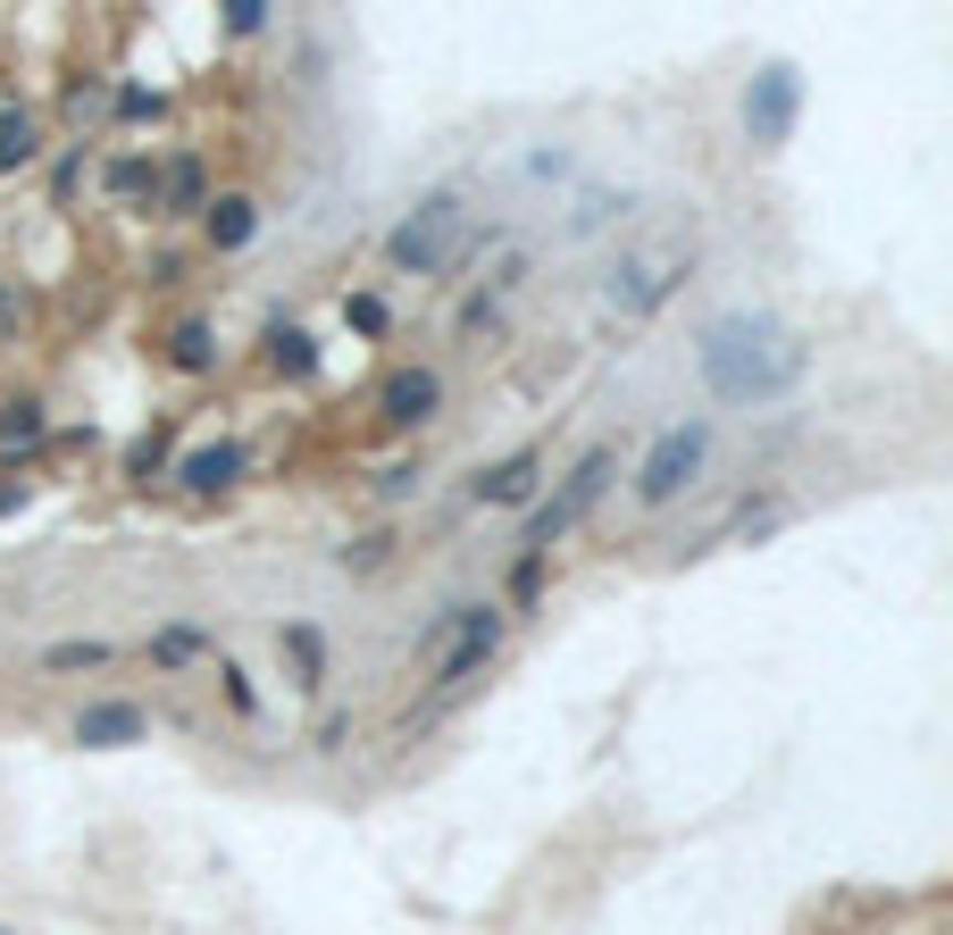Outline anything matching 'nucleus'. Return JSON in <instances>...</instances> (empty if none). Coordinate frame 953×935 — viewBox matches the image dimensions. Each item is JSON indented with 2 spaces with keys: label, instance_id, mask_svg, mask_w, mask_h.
<instances>
[{
  "label": "nucleus",
  "instance_id": "obj_9",
  "mask_svg": "<svg viewBox=\"0 0 953 935\" xmlns=\"http://www.w3.org/2000/svg\"><path fill=\"white\" fill-rule=\"evenodd\" d=\"M143 735V711L134 702H101V711L76 718V744H134Z\"/></svg>",
  "mask_w": 953,
  "mask_h": 935
},
{
  "label": "nucleus",
  "instance_id": "obj_2",
  "mask_svg": "<svg viewBox=\"0 0 953 935\" xmlns=\"http://www.w3.org/2000/svg\"><path fill=\"white\" fill-rule=\"evenodd\" d=\"M687 267H694V218H652V225H636L628 243L610 251L603 301L619 318H652V309L687 284Z\"/></svg>",
  "mask_w": 953,
  "mask_h": 935
},
{
  "label": "nucleus",
  "instance_id": "obj_11",
  "mask_svg": "<svg viewBox=\"0 0 953 935\" xmlns=\"http://www.w3.org/2000/svg\"><path fill=\"white\" fill-rule=\"evenodd\" d=\"M34 159V117L18 101H0V168H25Z\"/></svg>",
  "mask_w": 953,
  "mask_h": 935
},
{
  "label": "nucleus",
  "instance_id": "obj_4",
  "mask_svg": "<svg viewBox=\"0 0 953 935\" xmlns=\"http://www.w3.org/2000/svg\"><path fill=\"white\" fill-rule=\"evenodd\" d=\"M494 635H502V618L485 610V601H460L452 618H436L419 635V669L436 676V685H460L469 669H485V652H494Z\"/></svg>",
  "mask_w": 953,
  "mask_h": 935
},
{
  "label": "nucleus",
  "instance_id": "obj_10",
  "mask_svg": "<svg viewBox=\"0 0 953 935\" xmlns=\"http://www.w3.org/2000/svg\"><path fill=\"white\" fill-rule=\"evenodd\" d=\"M476 493H485V502H527V493H535V451H519V460H502V468H494V476H485Z\"/></svg>",
  "mask_w": 953,
  "mask_h": 935
},
{
  "label": "nucleus",
  "instance_id": "obj_13",
  "mask_svg": "<svg viewBox=\"0 0 953 935\" xmlns=\"http://www.w3.org/2000/svg\"><path fill=\"white\" fill-rule=\"evenodd\" d=\"M234 468H243V451H234V443H210V451H192V460H185V485L210 493V485H227Z\"/></svg>",
  "mask_w": 953,
  "mask_h": 935
},
{
  "label": "nucleus",
  "instance_id": "obj_14",
  "mask_svg": "<svg viewBox=\"0 0 953 935\" xmlns=\"http://www.w3.org/2000/svg\"><path fill=\"white\" fill-rule=\"evenodd\" d=\"M619 209H628V192H586V201L569 209V234H594V225L619 218Z\"/></svg>",
  "mask_w": 953,
  "mask_h": 935
},
{
  "label": "nucleus",
  "instance_id": "obj_15",
  "mask_svg": "<svg viewBox=\"0 0 953 935\" xmlns=\"http://www.w3.org/2000/svg\"><path fill=\"white\" fill-rule=\"evenodd\" d=\"M268 343H276V368H293V376L310 368V335H293V326H276Z\"/></svg>",
  "mask_w": 953,
  "mask_h": 935
},
{
  "label": "nucleus",
  "instance_id": "obj_1",
  "mask_svg": "<svg viewBox=\"0 0 953 935\" xmlns=\"http://www.w3.org/2000/svg\"><path fill=\"white\" fill-rule=\"evenodd\" d=\"M703 376H711L720 401L762 410V401H786L803 376H811V343H803L786 318H769V309H736V318L703 326Z\"/></svg>",
  "mask_w": 953,
  "mask_h": 935
},
{
  "label": "nucleus",
  "instance_id": "obj_3",
  "mask_svg": "<svg viewBox=\"0 0 953 935\" xmlns=\"http://www.w3.org/2000/svg\"><path fill=\"white\" fill-rule=\"evenodd\" d=\"M469 251H476V209L460 201V192H427V201L385 234V260H394L401 276H452Z\"/></svg>",
  "mask_w": 953,
  "mask_h": 935
},
{
  "label": "nucleus",
  "instance_id": "obj_19",
  "mask_svg": "<svg viewBox=\"0 0 953 935\" xmlns=\"http://www.w3.org/2000/svg\"><path fill=\"white\" fill-rule=\"evenodd\" d=\"M109 185H117V192H143V185H151V168H143V159H117Z\"/></svg>",
  "mask_w": 953,
  "mask_h": 935
},
{
  "label": "nucleus",
  "instance_id": "obj_6",
  "mask_svg": "<svg viewBox=\"0 0 953 935\" xmlns=\"http://www.w3.org/2000/svg\"><path fill=\"white\" fill-rule=\"evenodd\" d=\"M603 493H610V451H586V460H577V476H569V485H561L553 502H535V518H527V543H535V551H544V543H553V535H569V526L586 518V509L603 502Z\"/></svg>",
  "mask_w": 953,
  "mask_h": 935
},
{
  "label": "nucleus",
  "instance_id": "obj_17",
  "mask_svg": "<svg viewBox=\"0 0 953 935\" xmlns=\"http://www.w3.org/2000/svg\"><path fill=\"white\" fill-rule=\"evenodd\" d=\"M42 434V418H34V401H18V410L0 418V443H34Z\"/></svg>",
  "mask_w": 953,
  "mask_h": 935
},
{
  "label": "nucleus",
  "instance_id": "obj_8",
  "mask_svg": "<svg viewBox=\"0 0 953 935\" xmlns=\"http://www.w3.org/2000/svg\"><path fill=\"white\" fill-rule=\"evenodd\" d=\"M436 393H443V385H436V376H427V368H401V376H385V418H394V427H410V418H427V410H436Z\"/></svg>",
  "mask_w": 953,
  "mask_h": 935
},
{
  "label": "nucleus",
  "instance_id": "obj_7",
  "mask_svg": "<svg viewBox=\"0 0 953 935\" xmlns=\"http://www.w3.org/2000/svg\"><path fill=\"white\" fill-rule=\"evenodd\" d=\"M795 101H803V75L795 67H762L753 84H744V134H753V143H786Z\"/></svg>",
  "mask_w": 953,
  "mask_h": 935
},
{
  "label": "nucleus",
  "instance_id": "obj_16",
  "mask_svg": "<svg viewBox=\"0 0 953 935\" xmlns=\"http://www.w3.org/2000/svg\"><path fill=\"white\" fill-rule=\"evenodd\" d=\"M176 368H210V335L201 326H176Z\"/></svg>",
  "mask_w": 953,
  "mask_h": 935
},
{
  "label": "nucleus",
  "instance_id": "obj_12",
  "mask_svg": "<svg viewBox=\"0 0 953 935\" xmlns=\"http://www.w3.org/2000/svg\"><path fill=\"white\" fill-rule=\"evenodd\" d=\"M210 243H218V251L251 243V201H243V192H227V201H210Z\"/></svg>",
  "mask_w": 953,
  "mask_h": 935
},
{
  "label": "nucleus",
  "instance_id": "obj_18",
  "mask_svg": "<svg viewBox=\"0 0 953 935\" xmlns=\"http://www.w3.org/2000/svg\"><path fill=\"white\" fill-rule=\"evenodd\" d=\"M201 652V635H192V627H168V635H159V660H192Z\"/></svg>",
  "mask_w": 953,
  "mask_h": 935
},
{
  "label": "nucleus",
  "instance_id": "obj_5",
  "mask_svg": "<svg viewBox=\"0 0 953 935\" xmlns=\"http://www.w3.org/2000/svg\"><path fill=\"white\" fill-rule=\"evenodd\" d=\"M703 460H711V427H703V418H687V427H669L661 443L645 451V468H636V493H645V502H678V493L703 476Z\"/></svg>",
  "mask_w": 953,
  "mask_h": 935
}]
</instances>
